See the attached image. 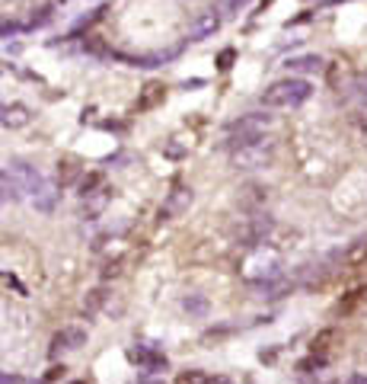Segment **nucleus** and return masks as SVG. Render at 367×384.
I'll list each match as a JSON object with an SVG mask.
<instances>
[{
  "mask_svg": "<svg viewBox=\"0 0 367 384\" xmlns=\"http://www.w3.org/2000/svg\"><path fill=\"white\" fill-rule=\"evenodd\" d=\"M64 372H67L64 365H51V368H48V375H45V384L48 381H58V378H64Z\"/></svg>",
  "mask_w": 367,
  "mask_h": 384,
  "instance_id": "24",
  "label": "nucleus"
},
{
  "mask_svg": "<svg viewBox=\"0 0 367 384\" xmlns=\"http://www.w3.org/2000/svg\"><path fill=\"white\" fill-rule=\"evenodd\" d=\"M192 87H204V80H202V77H195V80H185L182 90H192Z\"/></svg>",
  "mask_w": 367,
  "mask_h": 384,
  "instance_id": "29",
  "label": "nucleus"
},
{
  "mask_svg": "<svg viewBox=\"0 0 367 384\" xmlns=\"http://www.w3.org/2000/svg\"><path fill=\"white\" fill-rule=\"evenodd\" d=\"M141 384H166V381H141Z\"/></svg>",
  "mask_w": 367,
  "mask_h": 384,
  "instance_id": "31",
  "label": "nucleus"
},
{
  "mask_svg": "<svg viewBox=\"0 0 367 384\" xmlns=\"http://www.w3.org/2000/svg\"><path fill=\"white\" fill-rule=\"evenodd\" d=\"M285 67L291 71V77L320 74V71H322V58H320V55H297V58H287Z\"/></svg>",
  "mask_w": 367,
  "mask_h": 384,
  "instance_id": "9",
  "label": "nucleus"
},
{
  "mask_svg": "<svg viewBox=\"0 0 367 384\" xmlns=\"http://www.w3.org/2000/svg\"><path fill=\"white\" fill-rule=\"evenodd\" d=\"M7 177H10V183L19 189V196H36V192H42L45 189V177L38 173L29 160H23V157H13L10 160V170H7Z\"/></svg>",
  "mask_w": 367,
  "mask_h": 384,
  "instance_id": "4",
  "label": "nucleus"
},
{
  "mask_svg": "<svg viewBox=\"0 0 367 384\" xmlns=\"http://www.w3.org/2000/svg\"><path fill=\"white\" fill-rule=\"evenodd\" d=\"M29 122H32V113H29V106H23V103L0 106V125H3V128H26Z\"/></svg>",
  "mask_w": 367,
  "mask_h": 384,
  "instance_id": "8",
  "label": "nucleus"
},
{
  "mask_svg": "<svg viewBox=\"0 0 367 384\" xmlns=\"http://www.w3.org/2000/svg\"><path fill=\"white\" fill-rule=\"evenodd\" d=\"M42 384H45V381H42Z\"/></svg>",
  "mask_w": 367,
  "mask_h": 384,
  "instance_id": "32",
  "label": "nucleus"
},
{
  "mask_svg": "<svg viewBox=\"0 0 367 384\" xmlns=\"http://www.w3.org/2000/svg\"><path fill=\"white\" fill-rule=\"evenodd\" d=\"M163 154H166V157H173V160H179V157L185 154V148H182V144H179L176 138H169V141L163 144Z\"/></svg>",
  "mask_w": 367,
  "mask_h": 384,
  "instance_id": "21",
  "label": "nucleus"
},
{
  "mask_svg": "<svg viewBox=\"0 0 367 384\" xmlns=\"http://www.w3.org/2000/svg\"><path fill=\"white\" fill-rule=\"evenodd\" d=\"M204 384H233V381H230V378H224V375H208V378H204Z\"/></svg>",
  "mask_w": 367,
  "mask_h": 384,
  "instance_id": "26",
  "label": "nucleus"
},
{
  "mask_svg": "<svg viewBox=\"0 0 367 384\" xmlns=\"http://www.w3.org/2000/svg\"><path fill=\"white\" fill-rule=\"evenodd\" d=\"M16 32H23V26H19V23L0 16V38H10V36H16Z\"/></svg>",
  "mask_w": 367,
  "mask_h": 384,
  "instance_id": "20",
  "label": "nucleus"
},
{
  "mask_svg": "<svg viewBox=\"0 0 367 384\" xmlns=\"http://www.w3.org/2000/svg\"><path fill=\"white\" fill-rule=\"evenodd\" d=\"M246 3H249V0H227L230 10H239V7H246Z\"/></svg>",
  "mask_w": 367,
  "mask_h": 384,
  "instance_id": "30",
  "label": "nucleus"
},
{
  "mask_svg": "<svg viewBox=\"0 0 367 384\" xmlns=\"http://www.w3.org/2000/svg\"><path fill=\"white\" fill-rule=\"evenodd\" d=\"M189 205H192V189H173L169 199H166V205H163V215L166 218H179V215L189 212Z\"/></svg>",
  "mask_w": 367,
  "mask_h": 384,
  "instance_id": "10",
  "label": "nucleus"
},
{
  "mask_svg": "<svg viewBox=\"0 0 367 384\" xmlns=\"http://www.w3.org/2000/svg\"><path fill=\"white\" fill-rule=\"evenodd\" d=\"M275 227V221L268 215H256V218H249V225L243 227V240L246 244H259V240H265V234Z\"/></svg>",
  "mask_w": 367,
  "mask_h": 384,
  "instance_id": "11",
  "label": "nucleus"
},
{
  "mask_svg": "<svg viewBox=\"0 0 367 384\" xmlns=\"http://www.w3.org/2000/svg\"><path fill=\"white\" fill-rule=\"evenodd\" d=\"M233 58H237V52H233V48H224V52H220V58H217V67H220V71H227V67L233 65Z\"/></svg>",
  "mask_w": 367,
  "mask_h": 384,
  "instance_id": "23",
  "label": "nucleus"
},
{
  "mask_svg": "<svg viewBox=\"0 0 367 384\" xmlns=\"http://www.w3.org/2000/svg\"><path fill=\"white\" fill-rule=\"evenodd\" d=\"M83 177V167L77 157H64L61 163H58V186L61 189H71L77 179Z\"/></svg>",
  "mask_w": 367,
  "mask_h": 384,
  "instance_id": "12",
  "label": "nucleus"
},
{
  "mask_svg": "<svg viewBox=\"0 0 367 384\" xmlns=\"http://www.w3.org/2000/svg\"><path fill=\"white\" fill-rule=\"evenodd\" d=\"M102 183H106V177H102L99 170H96V173H83V177L77 179V196L86 199V196H93V192H99V189H106Z\"/></svg>",
  "mask_w": 367,
  "mask_h": 384,
  "instance_id": "13",
  "label": "nucleus"
},
{
  "mask_svg": "<svg viewBox=\"0 0 367 384\" xmlns=\"http://www.w3.org/2000/svg\"><path fill=\"white\" fill-rule=\"evenodd\" d=\"M342 384H367V375H348Z\"/></svg>",
  "mask_w": 367,
  "mask_h": 384,
  "instance_id": "27",
  "label": "nucleus"
},
{
  "mask_svg": "<svg viewBox=\"0 0 367 384\" xmlns=\"http://www.w3.org/2000/svg\"><path fill=\"white\" fill-rule=\"evenodd\" d=\"M102 275H106V279H115V275H119V262H109V266H106V272H102Z\"/></svg>",
  "mask_w": 367,
  "mask_h": 384,
  "instance_id": "28",
  "label": "nucleus"
},
{
  "mask_svg": "<svg viewBox=\"0 0 367 384\" xmlns=\"http://www.w3.org/2000/svg\"><path fill=\"white\" fill-rule=\"evenodd\" d=\"M109 202V189H99V192H93V196L83 199V218H96L106 208Z\"/></svg>",
  "mask_w": 367,
  "mask_h": 384,
  "instance_id": "16",
  "label": "nucleus"
},
{
  "mask_svg": "<svg viewBox=\"0 0 367 384\" xmlns=\"http://www.w3.org/2000/svg\"><path fill=\"white\" fill-rule=\"evenodd\" d=\"M106 298H109V291L106 289H93V291H86V298H83V304H80V310L86 314V317H93L96 310L106 304Z\"/></svg>",
  "mask_w": 367,
  "mask_h": 384,
  "instance_id": "17",
  "label": "nucleus"
},
{
  "mask_svg": "<svg viewBox=\"0 0 367 384\" xmlns=\"http://www.w3.org/2000/svg\"><path fill=\"white\" fill-rule=\"evenodd\" d=\"M163 96H166V87L163 84H147L144 93H141V100H138V113H144V109H154L156 103H163Z\"/></svg>",
  "mask_w": 367,
  "mask_h": 384,
  "instance_id": "14",
  "label": "nucleus"
},
{
  "mask_svg": "<svg viewBox=\"0 0 367 384\" xmlns=\"http://www.w3.org/2000/svg\"><path fill=\"white\" fill-rule=\"evenodd\" d=\"M272 160H275V141H265V138L230 150V163H233V170H243V173L272 167Z\"/></svg>",
  "mask_w": 367,
  "mask_h": 384,
  "instance_id": "3",
  "label": "nucleus"
},
{
  "mask_svg": "<svg viewBox=\"0 0 367 384\" xmlns=\"http://www.w3.org/2000/svg\"><path fill=\"white\" fill-rule=\"evenodd\" d=\"M204 372H185V375H179V384H204Z\"/></svg>",
  "mask_w": 367,
  "mask_h": 384,
  "instance_id": "22",
  "label": "nucleus"
},
{
  "mask_svg": "<svg viewBox=\"0 0 367 384\" xmlns=\"http://www.w3.org/2000/svg\"><path fill=\"white\" fill-rule=\"evenodd\" d=\"M0 384H26L23 375H10V372H0Z\"/></svg>",
  "mask_w": 367,
  "mask_h": 384,
  "instance_id": "25",
  "label": "nucleus"
},
{
  "mask_svg": "<svg viewBox=\"0 0 367 384\" xmlns=\"http://www.w3.org/2000/svg\"><path fill=\"white\" fill-rule=\"evenodd\" d=\"M0 189H3V192H7V196L13 199V202H16V199H23V196H19V189L13 186V183H10V177H7V167H0Z\"/></svg>",
  "mask_w": 367,
  "mask_h": 384,
  "instance_id": "19",
  "label": "nucleus"
},
{
  "mask_svg": "<svg viewBox=\"0 0 367 384\" xmlns=\"http://www.w3.org/2000/svg\"><path fill=\"white\" fill-rule=\"evenodd\" d=\"M128 362L138 365L141 372H147V375L166 372V356L156 346H150V343H134V346L128 349Z\"/></svg>",
  "mask_w": 367,
  "mask_h": 384,
  "instance_id": "5",
  "label": "nucleus"
},
{
  "mask_svg": "<svg viewBox=\"0 0 367 384\" xmlns=\"http://www.w3.org/2000/svg\"><path fill=\"white\" fill-rule=\"evenodd\" d=\"M220 29V13L217 10H202L198 16L189 23V42H202V38H211Z\"/></svg>",
  "mask_w": 367,
  "mask_h": 384,
  "instance_id": "7",
  "label": "nucleus"
},
{
  "mask_svg": "<svg viewBox=\"0 0 367 384\" xmlns=\"http://www.w3.org/2000/svg\"><path fill=\"white\" fill-rule=\"evenodd\" d=\"M55 202H58V192L55 189H42V192H36L32 196V205H36V212H45V215H51L55 212Z\"/></svg>",
  "mask_w": 367,
  "mask_h": 384,
  "instance_id": "18",
  "label": "nucleus"
},
{
  "mask_svg": "<svg viewBox=\"0 0 367 384\" xmlns=\"http://www.w3.org/2000/svg\"><path fill=\"white\" fill-rule=\"evenodd\" d=\"M272 122H275V119H272L268 113L239 115L237 122H230V128H227V148L237 150V148H243V144H252V141L265 138V131L272 128Z\"/></svg>",
  "mask_w": 367,
  "mask_h": 384,
  "instance_id": "2",
  "label": "nucleus"
},
{
  "mask_svg": "<svg viewBox=\"0 0 367 384\" xmlns=\"http://www.w3.org/2000/svg\"><path fill=\"white\" fill-rule=\"evenodd\" d=\"M80 346H86V330L83 327H64L58 330L55 337H51V356H58V352H77Z\"/></svg>",
  "mask_w": 367,
  "mask_h": 384,
  "instance_id": "6",
  "label": "nucleus"
},
{
  "mask_svg": "<svg viewBox=\"0 0 367 384\" xmlns=\"http://www.w3.org/2000/svg\"><path fill=\"white\" fill-rule=\"evenodd\" d=\"M310 96H313L310 80H303V77H285V80H275L262 93V106L265 109H297Z\"/></svg>",
  "mask_w": 367,
  "mask_h": 384,
  "instance_id": "1",
  "label": "nucleus"
},
{
  "mask_svg": "<svg viewBox=\"0 0 367 384\" xmlns=\"http://www.w3.org/2000/svg\"><path fill=\"white\" fill-rule=\"evenodd\" d=\"M182 310L189 314V317H208V310H211V304H208V298L204 295H185L182 298Z\"/></svg>",
  "mask_w": 367,
  "mask_h": 384,
  "instance_id": "15",
  "label": "nucleus"
}]
</instances>
